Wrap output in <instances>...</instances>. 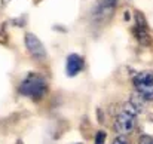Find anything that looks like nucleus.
Returning <instances> with one entry per match:
<instances>
[{
    "mask_svg": "<svg viewBox=\"0 0 153 144\" xmlns=\"http://www.w3.org/2000/svg\"><path fill=\"white\" fill-rule=\"evenodd\" d=\"M46 91H48L46 80H45L42 76L34 74V73L28 74V76L22 80V83H21V86H19V92H21L22 95L28 96V98H33V99H40V98H43V95L46 94Z\"/></svg>",
    "mask_w": 153,
    "mask_h": 144,
    "instance_id": "obj_1",
    "label": "nucleus"
},
{
    "mask_svg": "<svg viewBox=\"0 0 153 144\" xmlns=\"http://www.w3.org/2000/svg\"><path fill=\"white\" fill-rule=\"evenodd\" d=\"M135 114L120 110V113L116 116L114 123H113V129L117 135H128L134 131L135 128Z\"/></svg>",
    "mask_w": 153,
    "mask_h": 144,
    "instance_id": "obj_2",
    "label": "nucleus"
},
{
    "mask_svg": "<svg viewBox=\"0 0 153 144\" xmlns=\"http://www.w3.org/2000/svg\"><path fill=\"white\" fill-rule=\"evenodd\" d=\"M24 43H25V48L28 50V53L37 59V61H42L46 58V49L43 46V43L39 40V37H36L33 33H27L24 36Z\"/></svg>",
    "mask_w": 153,
    "mask_h": 144,
    "instance_id": "obj_3",
    "label": "nucleus"
},
{
    "mask_svg": "<svg viewBox=\"0 0 153 144\" xmlns=\"http://www.w3.org/2000/svg\"><path fill=\"white\" fill-rule=\"evenodd\" d=\"M116 1L117 0H98L95 7H94V12H92L94 21L95 22L107 21L113 15V10L116 7Z\"/></svg>",
    "mask_w": 153,
    "mask_h": 144,
    "instance_id": "obj_4",
    "label": "nucleus"
},
{
    "mask_svg": "<svg viewBox=\"0 0 153 144\" xmlns=\"http://www.w3.org/2000/svg\"><path fill=\"white\" fill-rule=\"evenodd\" d=\"M85 67V61L80 55L77 53H71L67 56V62H65V71L70 77L77 76Z\"/></svg>",
    "mask_w": 153,
    "mask_h": 144,
    "instance_id": "obj_5",
    "label": "nucleus"
},
{
    "mask_svg": "<svg viewBox=\"0 0 153 144\" xmlns=\"http://www.w3.org/2000/svg\"><path fill=\"white\" fill-rule=\"evenodd\" d=\"M135 34H137V39L140 40L141 45H149L150 37L147 33V24L140 12L135 13Z\"/></svg>",
    "mask_w": 153,
    "mask_h": 144,
    "instance_id": "obj_6",
    "label": "nucleus"
},
{
    "mask_svg": "<svg viewBox=\"0 0 153 144\" xmlns=\"http://www.w3.org/2000/svg\"><path fill=\"white\" fill-rule=\"evenodd\" d=\"M134 86H153V73L152 71H138L132 77Z\"/></svg>",
    "mask_w": 153,
    "mask_h": 144,
    "instance_id": "obj_7",
    "label": "nucleus"
},
{
    "mask_svg": "<svg viewBox=\"0 0 153 144\" xmlns=\"http://www.w3.org/2000/svg\"><path fill=\"white\" fill-rule=\"evenodd\" d=\"M135 92L144 101H153V86H137Z\"/></svg>",
    "mask_w": 153,
    "mask_h": 144,
    "instance_id": "obj_8",
    "label": "nucleus"
},
{
    "mask_svg": "<svg viewBox=\"0 0 153 144\" xmlns=\"http://www.w3.org/2000/svg\"><path fill=\"white\" fill-rule=\"evenodd\" d=\"M129 102L132 104V107H134L138 113H140V111H143V107H144V99L138 95L137 92L131 95V98H129Z\"/></svg>",
    "mask_w": 153,
    "mask_h": 144,
    "instance_id": "obj_9",
    "label": "nucleus"
},
{
    "mask_svg": "<svg viewBox=\"0 0 153 144\" xmlns=\"http://www.w3.org/2000/svg\"><path fill=\"white\" fill-rule=\"evenodd\" d=\"M111 144H129V140H128L126 135H117Z\"/></svg>",
    "mask_w": 153,
    "mask_h": 144,
    "instance_id": "obj_10",
    "label": "nucleus"
},
{
    "mask_svg": "<svg viewBox=\"0 0 153 144\" xmlns=\"http://www.w3.org/2000/svg\"><path fill=\"white\" fill-rule=\"evenodd\" d=\"M105 143V132L104 131H98L95 135V144H104Z\"/></svg>",
    "mask_w": 153,
    "mask_h": 144,
    "instance_id": "obj_11",
    "label": "nucleus"
},
{
    "mask_svg": "<svg viewBox=\"0 0 153 144\" xmlns=\"http://www.w3.org/2000/svg\"><path fill=\"white\" fill-rule=\"evenodd\" d=\"M140 144H153V137H150V135H143L140 138Z\"/></svg>",
    "mask_w": 153,
    "mask_h": 144,
    "instance_id": "obj_12",
    "label": "nucleus"
}]
</instances>
